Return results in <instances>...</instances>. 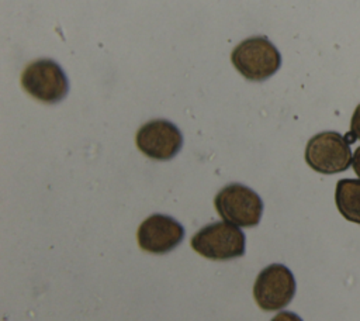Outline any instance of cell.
Returning <instances> with one entry per match:
<instances>
[{
  "instance_id": "obj_2",
  "label": "cell",
  "mask_w": 360,
  "mask_h": 321,
  "mask_svg": "<svg viewBox=\"0 0 360 321\" xmlns=\"http://www.w3.org/2000/svg\"><path fill=\"white\" fill-rule=\"evenodd\" d=\"M190 245L207 259H233L245 253V234L228 221H218L197 231Z\"/></svg>"
},
{
  "instance_id": "obj_9",
  "label": "cell",
  "mask_w": 360,
  "mask_h": 321,
  "mask_svg": "<svg viewBox=\"0 0 360 321\" xmlns=\"http://www.w3.org/2000/svg\"><path fill=\"white\" fill-rule=\"evenodd\" d=\"M335 203L347 221L360 224V179H340L336 183Z\"/></svg>"
},
{
  "instance_id": "obj_7",
  "label": "cell",
  "mask_w": 360,
  "mask_h": 321,
  "mask_svg": "<svg viewBox=\"0 0 360 321\" xmlns=\"http://www.w3.org/2000/svg\"><path fill=\"white\" fill-rule=\"evenodd\" d=\"M138 149L148 158L172 159L183 145L180 130L167 120H152L143 124L135 137Z\"/></svg>"
},
{
  "instance_id": "obj_12",
  "label": "cell",
  "mask_w": 360,
  "mask_h": 321,
  "mask_svg": "<svg viewBox=\"0 0 360 321\" xmlns=\"http://www.w3.org/2000/svg\"><path fill=\"white\" fill-rule=\"evenodd\" d=\"M352 166H353L354 173L360 177V146L354 151V155H353V159H352Z\"/></svg>"
},
{
  "instance_id": "obj_10",
  "label": "cell",
  "mask_w": 360,
  "mask_h": 321,
  "mask_svg": "<svg viewBox=\"0 0 360 321\" xmlns=\"http://www.w3.org/2000/svg\"><path fill=\"white\" fill-rule=\"evenodd\" d=\"M350 132L354 138L360 139V104L356 107L352 121H350Z\"/></svg>"
},
{
  "instance_id": "obj_8",
  "label": "cell",
  "mask_w": 360,
  "mask_h": 321,
  "mask_svg": "<svg viewBox=\"0 0 360 321\" xmlns=\"http://www.w3.org/2000/svg\"><path fill=\"white\" fill-rule=\"evenodd\" d=\"M138 245L149 253H167L184 238V228L172 217L153 214L138 228Z\"/></svg>"
},
{
  "instance_id": "obj_1",
  "label": "cell",
  "mask_w": 360,
  "mask_h": 321,
  "mask_svg": "<svg viewBox=\"0 0 360 321\" xmlns=\"http://www.w3.org/2000/svg\"><path fill=\"white\" fill-rule=\"evenodd\" d=\"M231 61L243 77L262 82L278 70L281 55L266 37H252L235 46Z\"/></svg>"
},
{
  "instance_id": "obj_3",
  "label": "cell",
  "mask_w": 360,
  "mask_h": 321,
  "mask_svg": "<svg viewBox=\"0 0 360 321\" xmlns=\"http://www.w3.org/2000/svg\"><path fill=\"white\" fill-rule=\"evenodd\" d=\"M217 213L236 227H255L263 213V201L248 186L232 183L218 191L214 199Z\"/></svg>"
},
{
  "instance_id": "obj_6",
  "label": "cell",
  "mask_w": 360,
  "mask_h": 321,
  "mask_svg": "<svg viewBox=\"0 0 360 321\" xmlns=\"http://www.w3.org/2000/svg\"><path fill=\"white\" fill-rule=\"evenodd\" d=\"M295 294V279L291 270L280 263L264 268L256 277L253 297L264 311L281 310L290 304Z\"/></svg>"
},
{
  "instance_id": "obj_4",
  "label": "cell",
  "mask_w": 360,
  "mask_h": 321,
  "mask_svg": "<svg viewBox=\"0 0 360 321\" xmlns=\"http://www.w3.org/2000/svg\"><path fill=\"white\" fill-rule=\"evenodd\" d=\"M353 155L347 139L335 131L314 135L305 148V160L309 168L322 175H333L346 170Z\"/></svg>"
},
{
  "instance_id": "obj_11",
  "label": "cell",
  "mask_w": 360,
  "mask_h": 321,
  "mask_svg": "<svg viewBox=\"0 0 360 321\" xmlns=\"http://www.w3.org/2000/svg\"><path fill=\"white\" fill-rule=\"evenodd\" d=\"M271 321H302L295 313L291 311H281L276 317H273Z\"/></svg>"
},
{
  "instance_id": "obj_5",
  "label": "cell",
  "mask_w": 360,
  "mask_h": 321,
  "mask_svg": "<svg viewBox=\"0 0 360 321\" xmlns=\"http://www.w3.org/2000/svg\"><path fill=\"white\" fill-rule=\"evenodd\" d=\"M21 84L34 99L48 104L60 101L69 89L65 72L51 59L31 62L21 73Z\"/></svg>"
}]
</instances>
